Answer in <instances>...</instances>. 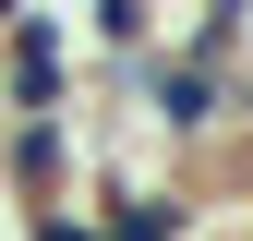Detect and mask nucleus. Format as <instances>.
<instances>
[{
    "mask_svg": "<svg viewBox=\"0 0 253 241\" xmlns=\"http://www.w3.org/2000/svg\"><path fill=\"white\" fill-rule=\"evenodd\" d=\"M0 169H12L24 217H37V205H84V120L73 109L60 120H0Z\"/></svg>",
    "mask_w": 253,
    "mask_h": 241,
    "instance_id": "obj_1",
    "label": "nucleus"
},
{
    "mask_svg": "<svg viewBox=\"0 0 253 241\" xmlns=\"http://www.w3.org/2000/svg\"><path fill=\"white\" fill-rule=\"evenodd\" d=\"M97 241H193V205L169 193V181H97Z\"/></svg>",
    "mask_w": 253,
    "mask_h": 241,
    "instance_id": "obj_2",
    "label": "nucleus"
},
{
    "mask_svg": "<svg viewBox=\"0 0 253 241\" xmlns=\"http://www.w3.org/2000/svg\"><path fill=\"white\" fill-rule=\"evenodd\" d=\"M24 241H97V205H37Z\"/></svg>",
    "mask_w": 253,
    "mask_h": 241,
    "instance_id": "obj_3",
    "label": "nucleus"
}]
</instances>
